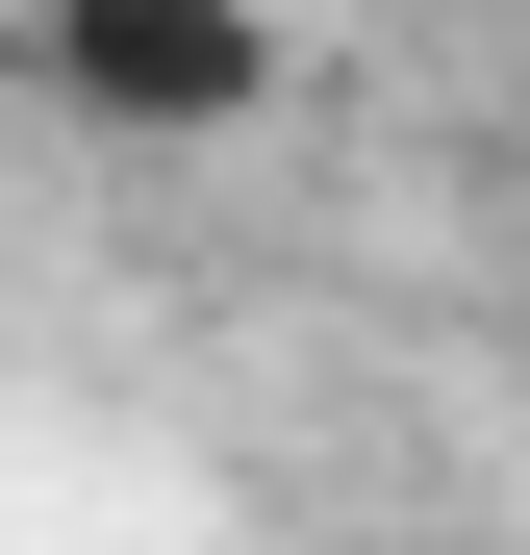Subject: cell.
Listing matches in <instances>:
<instances>
[{
    "label": "cell",
    "instance_id": "6da1fadb",
    "mask_svg": "<svg viewBox=\"0 0 530 555\" xmlns=\"http://www.w3.org/2000/svg\"><path fill=\"white\" fill-rule=\"evenodd\" d=\"M26 76L76 127H253L279 102V26L253 0H26Z\"/></svg>",
    "mask_w": 530,
    "mask_h": 555
}]
</instances>
